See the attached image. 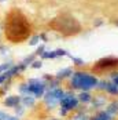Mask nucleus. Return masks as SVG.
I'll return each instance as SVG.
<instances>
[{"label": "nucleus", "mask_w": 118, "mask_h": 120, "mask_svg": "<svg viewBox=\"0 0 118 120\" xmlns=\"http://www.w3.org/2000/svg\"><path fill=\"white\" fill-rule=\"evenodd\" d=\"M7 82H8V80L4 77V75H0V87H1L4 83H7Z\"/></svg>", "instance_id": "obj_23"}, {"label": "nucleus", "mask_w": 118, "mask_h": 120, "mask_svg": "<svg viewBox=\"0 0 118 120\" xmlns=\"http://www.w3.org/2000/svg\"><path fill=\"white\" fill-rule=\"evenodd\" d=\"M3 40V30H1V28H0V41Z\"/></svg>", "instance_id": "obj_24"}, {"label": "nucleus", "mask_w": 118, "mask_h": 120, "mask_svg": "<svg viewBox=\"0 0 118 120\" xmlns=\"http://www.w3.org/2000/svg\"><path fill=\"white\" fill-rule=\"evenodd\" d=\"M7 116H8V112L4 109H0V120H4Z\"/></svg>", "instance_id": "obj_20"}, {"label": "nucleus", "mask_w": 118, "mask_h": 120, "mask_svg": "<svg viewBox=\"0 0 118 120\" xmlns=\"http://www.w3.org/2000/svg\"><path fill=\"white\" fill-rule=\"evenodd\" d=\"M65 94V90L62 87H56V88H47L44 97L41 98L43 99V104L45 105V108L48 109H55L56 106L60 105V101H62V97Z\"/></svg>", "instance_id": "obj_4"}, {"label": "nucleus", "mask_w": 118, "mask_h": 120, "mask_svg": "<svg viewBox=\"0 0 118 120\" xmlns=\"http://www.w3.org/2000/svg\"><path fill=\"white\" fill-rule=\"evenodd\" d=\"M41 43V37L40 35H30L28 39V44L29 46H38Z\"/></svg>", "instance_id": "obj_14"}, {"label": "nucleus", "mask_w": 118, "mask_h": 120, "mask_svg": "<svg viewBox=\"0 0 118 120\" xmlns=\"http://www.w3.org/2000/svg\"><path fill=\"white\" fill-rule=\"evenodd\" d=\"M45 50H47V48H45V46H43V44H41V46H38V47H37V50H36V52H35L36 57H41V55L45 52Z\"/></svg>", "instance_id": "obj_19"}, {"label": "nucleus", "mask_w": 118, "mask_h": 120, "mask_svg": "<svg viewBox=\"0 0 118 120\" xmlns=\"http://www.w3.org/2000/svg\"><path fill=\"white\" fill-rule=\"evenodd\" d=\"M3 25L6 37H8L11 41H22L30 36V24L28 18L19 11L10 12L8 17H6V22Z\"/></svg>", "instance_id": "obj_1"}, {"label": "nucleus", "mask_w": 118, "mask_h": 120, "mask_svg": "<svg viewBox=\"0 0 118 120\" xmlns=\"http://www.w3.org/2000/svg\"><path fill=\"white\" fill-rule=\"evenodd\" d=\"M73 120H91V119H89L88 115H85L83 110H81V112H77V113L73 116Z\"/></svg>", "instance_id": "obj_17"}, {"label": "nucleus", "mask_w": 118, "mask_h": 120, "mask_svg": "<svg viewBox=\"0 0 118 120\" xmlns=\"http://www.w3.org/2000/svg\"><path fill=\"white\" fill-rule=\"evenodd\" d=\"M14 64H15V61L10 60V58H8V60H6V61H3V62L0 64V75H4V73L7 72L12 65H14Z\"/></svg>", "instance_id": "obj_10"}, {"label": "nucleus", "mask_w": 118, "mask_h": 120, "mask_svg": "<svg viewBox=\"0 0 118 120\" xmlns=\"http://www.w3.org/2000/svg\"><path fill=\"white\" fill-rule=\"evenodd\" d=\"M26 88H28V95H33L36 99H41L45 91H47V84L43 80V77H29L25 80Z\"/></svg>", "instance_id": "obj_3"}, {"label": "nucleus", "mask_w": 118, "mask_h": 120, "mask_svg": "<svg viewBox=\"0 0 118 120\" xmlns=\"http://www.w3.org/2000/svg\"><path fill=\"white\" fill-rule=\"evenodd\" d=\"M12 110H14V115H15L17 117H19V119H21V117L24 116L25 113H26V109H25L24 106H22V105L17 106V108H15V109H12Z\"/></svg>", "instance_id": "obj_16"}, {"label": "nucleus", "mask_w": 118, "mask_h": 120, "mask_svg": "<svg viewBox=\"0 0 118 120\" xmlns=\"http://www.w3.org/2000/svg\"><path fill=\"white\" fill-rule=\"evenodd\" d=\"M92 120H111V116L108 112H99L92 117Z\"/></svg>", "instance_id": "obj_15"}, {"label": "nucleus", "mask_w": 118, "mask_h": 120, "mask_svg": "<svg viewBox=\"0 0 118 120\" xmlns=\"http://www.w3.org/2000/svg\"><path fill=\"white\" fill-rule=\"evenodd\" d=\"M77 98H78L80 104H89L92 101V95L89 94V91H80Z\"/></svg>", "instance_id": "obj_9"}, {"label": "nucleus", "mask_w": 118, "mask_h": 120, "mask_svg": "<svg viewBox=\"0 0 118 120\" xmlns=\"http://www.w3.org/2000/svg\"><path fill=\"white\" fill-rule=\"evenodd\" d=\"M49 120H59V119H56V117H55V119H49Z\"/></svg>", "instance_id": "obj_26"}, {"label": "nucleus", "mask_w": 118, "mask_h": 120, "mask_svg": "<svg viewBox=\"0 0 118 120\" xmlns=\"http://www.w3.org/2000/svg\"><path fill=\"white\" fill-rule=\"evenodd\" d=\"M36 58H37V57H36V54H35V52H32V54H29V55H26L25 58H22V60H21V62L24 64L25 66H28V68H30V65H32V62H33V61L36 60Z\"/></svg>", "instance_id": "obj_13"}, {"label": "nucleus", "mask_w": 118, "mask_h": 120, "mask_svg": "<svg viewBox=\"0 0 118 120\" xmlns=\"http://www.w3.org/2000/svg\"><path fill=\"white\" fill-rule=\"evenodd\" d=\"M67 115H69V112H67V110H65V109L59 108V116H62V117H66Z\"/></svg>", "instance_id": "obj_21"}, {"label": "nucleus", "mask_w": 118, "mask_h": 120, "mask_svg": "<svg viewBox=\"0 0 118 120\" xmlns=\"http://www.w3.org/2000/svg\"><path fill=\"white\" fill-rule=\"evenodd\" d=\"M78 105H80V101H78L77 95L73 91H65L59 108L65 109V110H67L70 113V112H73V110H76V109L78 108Z\"/></svg>", "instance_id": "obj_5"}, {"label": "nucleus", "mask_w": 118, "mask_h": 120, "mask_svg": "<svg viewBox=\"0 0 118 120\" xmlns=\"http://www.w3.org/2000/svg\"><path fill=\"white\" fill-rule=\"evenodd\" d=\"M10 52H11L10 47H8L6 43H1V46H0V57H1V58H6V60H8V57H10Z\"/></svg>", "instance_id": "obj_12"}, {"label": "nucleus", "mask_w": 118, "mask_h": 120, "mask_svg": "<svg viewBox=\"0 0 118 120\" xmlns=\"http://www.w3.org/2000/svg\"><path fill=\"white\" fill-rule=\"evenodd\" d=\"M71 75H73V71H71L70 68H65V69H60V71L56 73V76H55V77L60 82V80H63V79L71 77Z\"/></svg>", "instance_id": "obj_8"}, {"label": "nucleus", "mask_w": 118, "mask_h": 120, "mask_svg": "<svg viewBox=\"0 0 118 120\" xmlns=\"http://www.w3.org/2000/svg\"><path fill=\"white\" fill-rule=\"evenodd\" d=\"M70 90H78V91H91L96 87V79L92 75L85 72H73L69 82Z\"/></svg>", "instance_id": "obj_2"}, {"label": "nucleus", "mask_w": 118, "mask_h": 120, "mask_svg": "<svg viewBox=\"0 0 118 120\" xmlns=\"http://www.w3.org/2000/svg\"><path fill=\"white\" fill-rule=\"evenodd\" d=\"M4 120H21V119H19V117H17L15 115H10V113H8V116H7Z\"/></svg>", "instance_id": "obj_22"}, {"label": "nucleus", "mask_w": 118, "mask_h": 120, "mask_svg": "<svg viewBox=\"0 0 118 120\" xmlns=\"http://www.w3.org/2000/svg\"><path fill=\"white\" fill-rule=\"evenodd\" d=\"M6 1H7V0H0V3H6Z\"/></svg>", "instance_id": "obj_25"}, {"label": "nucleus", "mask_w": 118, "mask_h": 120, "mask_svg": "<svg viewBox=\"0 0 118 120\" xmlns=\"http://www.w3.org/2000/svg\"><path fill=\"white\" fill-rule=\"evenodd\" d=\"M41 68H43V60H38V58H36L30 65V69H41Z\"/></svg>", "instance_id": "obj_18"}, {"label": "nucleus", "mask_w": 118, "mask_h": 120, "mask_svg": "<svg viewBox=\"0 0 118 120\" xmlns=\"http://www.w3.org/2000/svg\"><path fill=\"white\" fill-rule=\"evenodd\" d=\"M3 106L7 109H15L21 105V95L19 94H8L3 98Z\"/></svg>", "instance_id": "obj_6"}, {"label": "nucleus", "mask_w": 118, "mask_h": 120, "mask_svg": "<svg viewBox=\"0 0 118 120\" xmlns=\"http://www.w3.org/2000/svg\"><path fill=\"white\" fill-rule=\"evenodd\" d=\"M11 86H12V82H7V83H4L0 87V98H4L6 95H8V93L12 88Z\"/></svg>", "instance_id": "obj_11"}, {"label": "nucleus", "mask_w": 118, "mask_h": 120, "mask_svg": "<svg viewBox=\"0 0 118 120\" xmlns=\"http://www.w3.org/2000/svg\"><path fill=\"white\" fill-rule=\"evenodd\" d=\"M37 99L33 95H21V105L25 109H32L36 106Z\"/></svg>", "instance_id": "obj_7"}]
</instances>
